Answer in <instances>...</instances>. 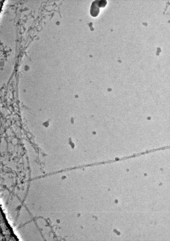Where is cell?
Listing matches in <instances>:
<instances>
[{
    "label": "cell",
    "instance_id": "obj_2",
    "mask_svg": "<svg viewBox=\"0 0 170 241\" xmlns=\"http://www.w3.org/2000/svg\"><path fill=\"white\" fill-rule=\"evenodd\" d=\"M107 2L106 0H99L98 5L100 7L103 8L106 5Z\"/></svg>",
    "mask_w": 170,
    "mask_h": 241
},
{
    "label": "cell",
    "instance_id": "obj_1",
    "mask_svg": "<svg viewBox=\"0 0 170 241\" xmlns=\"http://www.w3.org/2000/svg\"><path fill=\"white\" fill-rule=\"evenodd\" d=\"M99 0H96L92 3L90 8V13L92 16L95 17L99 14L100 12V7L98 5Z\"/></svg>",
    "mask_w": 170,
    "mask_h": 241
}]
</instances>
